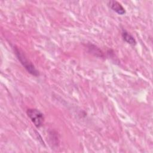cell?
I'll return each mask as SVG.
<instances>
[{
    "label": "cell",
    "mask_w": 153,
    "mask_h": 153,
    "mask_svg": "<svg viewBox=\"0 0 153 153\" xmlns=\"http://www.w3.org/2000/svg\"><path fill=\"white\" fill-rule=\"evenodd\" d=\"M108 5L111 9L119 15H124L126 13L125 8L121 4L117 1H109L108 2Z\"/></svg>",
    "instance_id": "obj_3"
},
{
    "label": "cell",
    "mask_w": 153,
    "mask_h": 153,
    "mask_svg": "<svg viewBox=\"0 0 153 153\" xmlns=\"http://www.w3.org/2000/svg\"><path fill=\"white\" fill-rule=\"evenodd\" d=\"M121 35L124 41H126L127 43L131 45H135L136 44V41L134 38V36H133V35H131L130 33H128L126 30H123Z\"/></svg>",
    "instance_id": "obj_4"
},
{
    "label": "cell",
    "mask_w": 153,
    "mask_h": 153,
    "mask_svg": "<svg viewBox=\"0 0 153 153\" xmlns=\"http://www.w3.org/2000/svg\"><path fill=\"white\" fill-rule=\"evenodd\" d=\"M26 114L36 127L39 128L42 126L44 117L39 110L35 108H29L27 110Z\"/></svg>",
    "instance_id": "obj_2"
},
{
    "label": "cell",
    "mask_w": 153,
    "mask_h": 153,
    "mask_svg": "<svg viewBox=\"0 0 153 153\" xmlns=\"http://www.w3.org/2000/svg\"><path fill=\"white\" fill-rule=\"evenodd\" d=\"M14 51L17 59L20 62L21 64L28 73L35 76H39V74L38 71L35 68L34 65L28 60V59L18 48L14 47Z\"/></svg>",
    "instance_id": "obj_1"
}]
</instances>
